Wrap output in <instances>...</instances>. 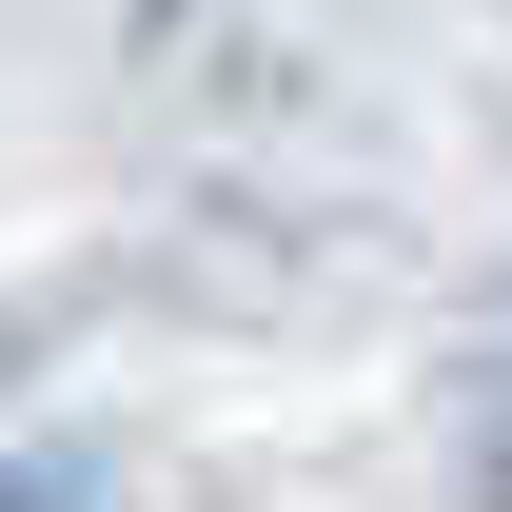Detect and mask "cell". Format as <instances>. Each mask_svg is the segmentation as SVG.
Segmentation results:
<instances>
[{"label": "cell", "instance_id": "cell-2", "mask_svg": "<svg viewBox=\"0 0 512 512\" xmlns=\"http://www.w3.org/2000/svg\"><path fill=\"white\" fill-rule=\"evenodd\" d=\"M493 512H512V434H493Z\"/></svg>", "mask_w": 512, "mask_h": 512}, {"label": "cell", "instance_id": "cell-1", "mask_svg": "<svg viewBox=\"0 0 512 512\" xmlns=\"http://www.w3.org/2000/svg\"><path fill=\"white\" fill-rule=\"evenodd\" d=\"M0 512H99V493H79V473H0Z\"/></svg>", "mask_w": 512, "mask_h": 512}]
</instances>
